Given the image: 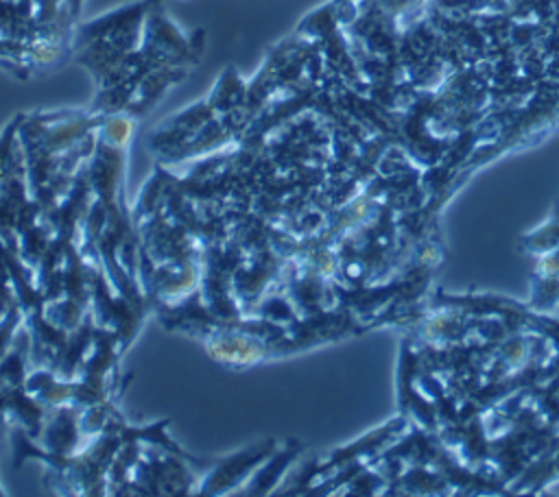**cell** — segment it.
I'll return each mask as SVG.
<instances>
[{"label": "cell", "mask_w": 559, "mask_h": 497, "mask_svg": "<svg viewBox=\"0 0 559 497\" xmlns=\"http://www.w3.org/2000/svg\"><path fill=\"white\" fill-rule=\"evenodd\" d=\"M85 0H0V65L22 78L72 52Z\"/></svg>", "instance_id": "obj_1"}]
</instances>
